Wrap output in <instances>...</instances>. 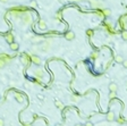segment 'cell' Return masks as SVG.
<instances>
[{
	"instance_id": "6da1fadb",
	"label": "cell",
	"mask_w": 127,
	"mask_h": 126,
	"mask_svg": "<svg viewBox=\"0 0 127 126\" xmlns=\"http://www.w3.org/2000/svg\"><path fill=\"white\" fill-rule=\"evenodd\" d=\"M117 90H118V85H117L115 82H111L109 84V91L110 92H117Z\"/></svg>"
},
{
	"instance_id": "7a4b0ae2",
	"label": "cell",
	"mask_w": 127,
	"mask_h": 126,
	"mask_svg": "<svg viewBox=\"0 0 127 126\" xmlns=\"http://www.w3.org/2000/svg\"><path fill=\"white\" fill-rule=\"evenodd\" d=\"M106 119H107L108 122H113V120L116 119V117H115V112H113V111H110L108 115H107Z\"/></svg>"
},
{
	"instance_id": "3957f363",
	"label": "cell",
	"mask_w": 127,
	"mask_h": 126,
	"mask_svg": "<svg viewBox=\"0 0 127 126\" xmlns=\"http://www.w3.org/2000/svg\"><path fill=\"white\" fill-rule=\"evenodd\" d=\"M32 61H33L35 65H40V64H41V59H40V57H39V56H35V55L32 56Z\"/></svg>"
},
{
	"instance_id": "277c9868",
	"label": "cell",
	"mask_w": 127,
	"mask_h": 126,
	"mask_svg": "<svg viewBox=\"0 0 127 126\" xmlns=\"http://www.w3.org/2000/svg\"><path fill=\"white\" fill-rule=\"evenodd\" d=\"M65 37H66V39H67V40H74L75 39V33L74 32H67V33H66V35H65Z\"/></svg>"
},
{
	"instance_id": "5b68a950",
	"label": "cell",
	"mask_w": 127,
	"mask_h": 126,
	"mask_svg": "<svg viewBox=\"0 0 127 126\" xmlns=\"http://www.w3.org/2000/svg\"><path fill=\"white\" fill-rule=\"evenodd\" d=\"M9 48H10L13 51H16V50H18V49H19V44H18V43H15V42H14V43L9 44Z\"/></svg>"
},
{
	"instance_id": "8992f818",
	"label": "cell",
	"mask_w": 127,
	"mask_h": 126,
	"mask_svg": "<svg viewBox=\"0 0 127 126\" xmlns=\"http://www.w3.org/2000/svg\"><path fill=\"white\" fill-rule=\"evenodd\" d=\"M6 40L9 42V44L14 43V35H13V34H8L7 37H6Z\"/></svg>"
},
{
	"instance_id": "52a82bcc",
	"label": "cell",
	"mask_w": 127,
	"mask_h": 126,
	"mask_svg": "<svg viewBox=\"0 0 127 126\" xmlns=\"http://www.w3.org/2000/svg\"><path fill=\"white\" fill-rule=\"evenodd\" d=\"M15 99L18 101V102H23V100H24V99H23V96L19 94V93H16L15 94Z\"/></svg>"
},
{
	"instance_id": "ba28073f",
	"label": "cell",
	"mask_w": 127,
	"mask_h": 126,
	"mask_svg": "<svg viewBox=\"0 0 127 126\" xmlns=\"http://www.w3.org/2000/svg\"><path fill=\"white\" fill-rule=\"evenodd\" d=\"M115 59H116V61H117V63H119V64H123V61H124L123 56H120V55H117Z\"/></svg>"
},
{
	"instance_id": "9c48e42d",
	"label": "cell",
	"mask_w": 127,
	"mask_h": 126,
	"mask_svg": "<svg viewBox=\"0 0 127 126\" xmlns=\"http://www.w3.org/2000/svg\"><path fill=\"white\" fill-rule=\"evenodd\" d=\"M55 104H56V106H57L58 108H63V107H64V104H61L59 100H56V101H55Z\"/></svg>"
},
{
	"instance_id": "30bf717a",
	"label": "cell",
	"mask_w": 127,
	"mask_h": 126,
	"mask_svg": "<svg viewBox=\"0 0 127 126\" xmlns=\"http://www.w3.org/2000/svg\"><path fill=\"white\" fill-rule=\"evenodd\" d=\"M121 37H123V40L127 41V31H124L123 33H121Z\"/></svg>"
},
{
	"instance_id": "8fae6325",
	"label": "cell",
	"mask_w": 127,
	"mask_h": 126,
	"mask_svg": "<svg viewBox=\"0 0 127 126\" xmlns=\"http://www.w3.org/2000/svg\"><path fill=\"white\" fill-rule=\"evenodd\" d=\"M105 15L106 16H110V15H111V10H110V9H106V10H105Z\"/></svg>"
},
{
	"instance_id": "7c38bea8",
	"label": "cell",
	"mask_w": 127,
	"mask_h": 126,
	"mask_svg": "<svg viewBox=\"0 0 127 126\" xmlns=\"http://www.w3.org/2000/svg\"><path fill=\"white\" fill-rule=\"evenodd\" d=\"M115 96H116V92H110L109 93V98H110V99H113Z\"/></svg>"
},
{
	"instance_id": "4fadbf2b",
	"label": "cell",
	"mask_w": 127,
	"mask_h": 126,
	"mask_svg": "<svg viewBox=\"0 0 127 126\" xmlns=\"http://www.w3.org/2000/svg\"><path fill=\"white\" fill-rule=\"evenodd\" d=\"M31 6H32V7H36L37 6L36 1H35V0H32V1H31Z\"/></svg>"
},
{
	"instance_id": "5bb4252c",
	"label": "cell",
	"mask_w": 127,
	"mask_h": 126,
	"mask_svg": "<svg viewBox=\"0 0 127 126\" xmlns=\"http://www.w3.org/2000/svg\"><path fill=\"white\" fill-rule=\"evenodd\" d=\"M0 126H5V120H4V118H1V117H0Z\"/></svg>"
},
{
	"instance_id": "9a60e30c",
	"label": "cell",
	"mask_w": 127,
	"mask_h": 126,
	"mask_svg": "<svg viewBox=\"0 0 127 126\" xmlns=\"http://www.w3.org/2000/svg\"><path fill=\"white\" fill-rule=\"evenodd\" d=\"M123 66L125 67V68H127V60H124L123 61Z\"/></svg>"
},
{
	"instance_id": "2e32d148",
	"label": "cell",
	"mask_w": 127,
	"mask_h": 126,
	"mask_svg": "<svg viewBox=\"0 0 127 126\" xmlns=\"http://www.w3.org/2000/svg\"><path fill=\"white\" fill-rule=\"evenodd\" d=\"M85 126H94V125H93V124H92L91 122H87V123L85 124Z\"/></svg>"
},
{
	"instance_id": "e0dca14e",
	"label": "cell",
	"mask_w": 127,
	"mask_h": 126,
	"mask_svg": "<svg viewBox=\"0 0 127 126\" xmlns=\"http://www.w3.org/2000/svg\"><path fill=\"white\" fill-rule=\"evenodd\" d=\"M40 25H41V27H42V29H44V27H45V24H44V23H40Z\"/></svg>"
},
{
	"instance_id": "ac0fdd59",
	"label": "cell",
	"mask_w": 127,
	"mask_h": 126,
	"mask_svg": "<svg viewBox=\"0 0 127 126\" xmlns=\"http://www.w3.org/2000/svg\"><path fill=\"white\" fill-rule=\"evenodd\" d=\"M0 1H1V2H7L8 0H0Z\"/></svg>"
},
{
	"instance_id": "d6986e66",
	"label": "cell",
	"mask_w": 127,
	"mask_h": 126,
	"mask_svg": "<svg viewBox=\"0 0 127 126\" xmlns=\"http://www.w3.org/2000/svg\"><path fill=\"white\" fill-rule=\"evenodd\" d=\"M75 126H85V125H81V124H76Z\"/></svg>"
},
{
	"instance_id": "ffe728a7",
	"label": "cell",
	"mask_w": 127,
	"mask_h": 126,
	"mask_svg": "<svg viewBox=\"0 0 127 126\" xmlns=\"http://www.w3.org/2000/svg\"><path fill=\"white\" fill-rule=\"evenodd\" d=\"M23 126H31V125H23Z\"/></svg>"
}]
</instances>
